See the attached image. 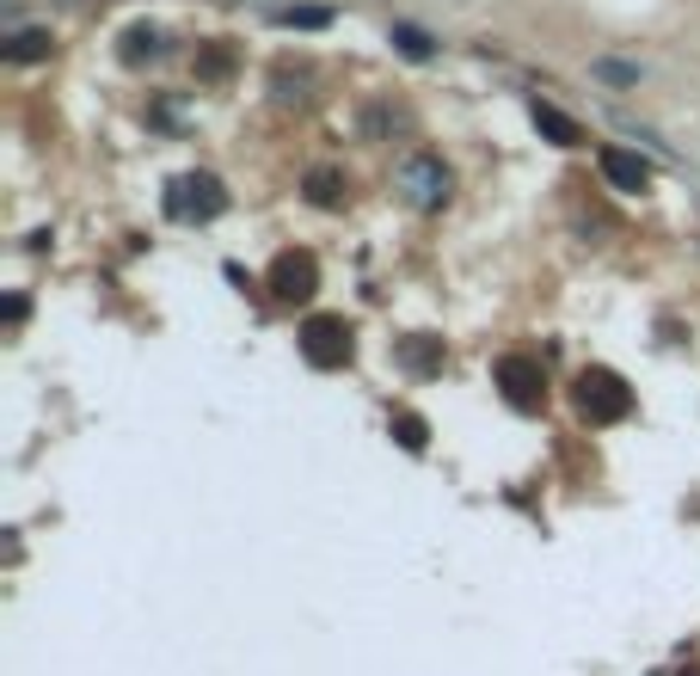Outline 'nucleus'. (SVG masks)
I'll use <instances>...</instances> for the list:
<instances>
[{"label":"nucleus","instance_id":"nucleus-1","mask_svg":"<svg viewBox=\"0 0 700 676\" xmlns=\"http://www.w3.org/2000/svg\"><path fill=\"white\" fill-rule=\"evenodd\" d=\"M571 406H578L584 425H621L627 412H633V387L615 370L590 363V370H578V382H571Z\"/></svg>","mask_w":700,"mask_h":676},{"label":"nucleus","instance_id":"nucleus-2","mask_svg":"<svg viewBox=\"0 0 700 676\" xmlns=\"http://www.w3.org/2000/svg\"><path fill=\"white\" fill-rule=\"evenodd\" d=\"M351 351H357V332H351V320H344V314L302 320V357L314 363V370H344Z\"/></svg>","mask_w":700,"mask_h":676},{"label":"nucleus","instance_id":"nucleus-3","mask_svg":"<svg viewBox=\"0 0 700 676\" xmlns=\"http://www.w3.org/2000/svg\"><path fill=\"white\" fill-rule=\"evenodd\" d=\"M399 191H406L412 210H443L449 191H455V179H449V167H443L436 154H406L399 160Z\"/></svg>","mask_w":700,"mask_h":676},{"label":"nucleus","instance_id":"nucleus-4","mask_svg":"<svg viewBox=\"0 0 700 676\" xmlns=\"http://www.w3.org/2000/svg\"><path fill=\"white\" fill-rule=\"evenodd\" d=\"M166 210L179 215V222H215V215L227 210V191H222V179H210V173H185L172 185Z\"/></svg>","mask_w":700,"mask_h":676},{"label":"nucleus","instance_id":"nucleus-5","mask_svg":"<svg viewBox=\"0 0 700 676\" xmlns=\"http://www.w3.org/2000/svg\"><path fill=\"white\" fill-rule=\"evenodd\" d=\"M491 382L504 387V400H510L516 412H541V400H547V375L535 357H498Z\"/></svg>","mask_w":700,"mask_h":676},{"label":"nucleus","instance_id":"nucleus-6","mask_svg":"<svg viewBox=\"0 0 700 676\" xmlns=\"http://www.w3.org/2000/svg\"><path fill=\"white\" fill-rule=\"evenodd\" d=\"M314 290H319L314 252H283L277 265H271V295H277V302H307Z\"/></svg>","mask_w":700,"mask_h":676},{"label":"nucleus","instance_id":"nucleus-7","mask_svg":"<svg viewBox=\"0 0 700 676\" xmlns=\"http://www.w3.org/2000/svg\"><path fill=\"white\" fill-rule=\"evenodd\" d=\"M602 179L615 191H646L651 185V160H639V154H627V148H602Z\"/></svg>","mask_w":700,"mask_h":676},{"label":"nucleus","instance_id":"nucleus-8","mask_svg":"<svg viewBox=\"0 0 700 676\" xmlns=\"http://www.w3.org/2000/svg\"><path fill=\"white\" fill-rule=\"evenodd\" d=\"M529 118H535V130H541L547 142H559V148H578V142H584V130H578V123H571L559 105H547V99H535V105H529Z\"/></svg>","mask_w":700,"mask_h":676},{"label":"nucleus","instance_id":"nucleus-9","mask_svg":"<svg viewBox=\"0 0 700 676\" xmlns=\"http://www.w3.org/2000/svg\"><path fill=\"white\" fill-rule=\"evenodd\" d=\"M399 363H406L412 375H436L443 370V339H406V345H399Z\"/></svg>","mask_w":700,"mask_h":676},{"label":"nucleus","instance_id":"nucleus-10","mask_svg":"<svg viewBox=\"0 0 700 676\" xmlns=\"http://www.w3.org/2000/svg\"><path fill=\"white\" fill-rule=\"evenodd\" d=\"M50 50H55V38H50V31H19V38L7 43V62H43Z\"/></svg>","mask_w":700,"mask_h":676},{"label":"nucleus","instance_id":"nucleus-11","mask_svg":"<svg viewBox=\"0 0 700 676\" xmlns=\"http://www.w3.org/2000/svg\"><path fill=\"white\" fill-rule=\"evenodd\" d=\"M394 437H399V450L424 455V443H430V425H424L418 412H394Z\"/></svg>","mask_w":700,"mask_h":676},{"label":"nucleus","instance_id":"nucleus-12","mask_svg":"<svg viewBox=\"0 0 700 676\" xmlns=\"http://www.w3.org/2000/svg\"><path fill=\"white\" fill-rule=\"evenodd\" d=\"M307 198H314L319 210H338V198H344V179L332 173V167H319V173H307Z\"/></svg>","mask_w":700,"mask_h":676},{"label":"nucleus","instance_id":"nucleus-13","mask_svg":"<svg viewBox=\"0 0 700 676\" xmlns=\"http://www.w3.org/2000/svg\"><path fill=\"white\" fill-rule=\"evenodd\" d=\"M277 26H295V31H319V26H332V13L326 7H277Z\"/></svg>","mask_w":700,"mask_h":676},{"label":"nucleus","instance_id":"nucleus-14","mask_svg":"<svg viewBox=\"0 0 700 676\" xmlns=\"http://www.w3.org/2000/svg\"><path fill=\"white\" fill-rule=\"evenodd\" d=\"M160 50V31L154 26H135L130 38H123V62H142V56H154Z\"/></svg>","mask_w":700,"mask_h":676},{"label":"nucleus","instance_id":"nucleus-15","mask_svg":"<svg viewBox=\"0 0 700 676\" xmlns=\"http://www.w3.org/2000/svg\"><path fill=\"white\" fill-rule=\"evenodd\" d=\"M394 43L412 56V62H430V38H424L418 26H394Z\"/></svg>","mask_w":700,"mask_h":676},{"label":"nucleus","instance_id":"nucleus-16","mask_svg":"<svg viewBox=\"0 0 700 676\" xmlns=\"http://www.w3.org/2000/svg\"><path fill=\"white\" fill-rule=\"evenodd\" d=\"M197 74H203V80H222V74H227V50H210V56L197 62Z\"/></svg>","mask_w":700,"mask_h":676}]
</instances>
